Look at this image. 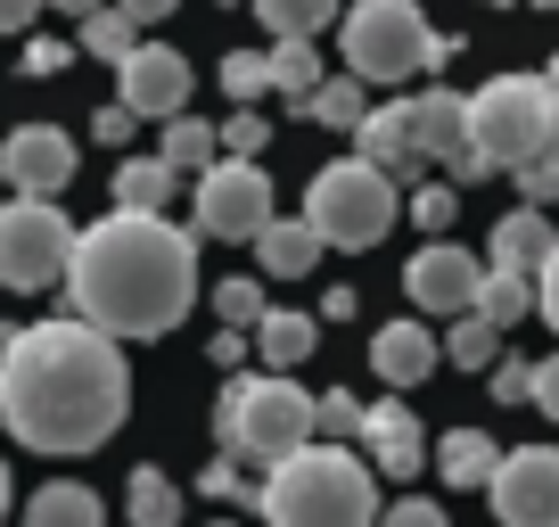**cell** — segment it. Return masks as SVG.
Segmentation results:
<instances>
[{"label": "cell", "mask_w": 559, "mask_h": 527, "mask_svg": "<svg viewBox=\"0 0 559 527\" xmlns=\"http://www.w3.org/2000/svg\"><path fill=\"white\" fill-rule=\"evenodd\" d=\"M132 412V363L107 330L58 314L0 338V429L25 454H91Z\"/></svg>", "instance_id": "6da1fadb"}, {"label": "cell", "mask_w": 559, "mask_h": 527, "mask_svg": "<svg viewBox=\"0 0 559 527\" xmlns=\"http://www.w3.org/2000/svg\"><path fill=\"white\" fill-rule=\"evenodd\" d=\"M74 321L123 338H165L190 321L198 305V231L165 223V214H99L91 231H74L67 264Z\"/></svg>", "instance_id": "7a4b0ae2"}, {"label": "cell", "mask_w": 559, "mask_h": 527, "mask_svg": "<svg viewBox=\"0 0 559 527\" xmlns=\"http://www.w3.org/2000/svg\"><path fill=\"white\" fill-rule=\"evenodd\" d=\"M263 527H379V470L354 445H297L255 487Z\"/></svg>", "instance_id": "3957f363"}, {"label": "cell", "mask_w": 559, "mask_h": 527, "mask_svg": "<svg viewBox=\"0 0 559 527\" xmlns=\"http://www.w3.org/2000/svg\"><path fill=\"white\" fill-rule=\"evenodd\" d=\"M214 445L239 461H288L297 445H313V387H297L288 371H230L214 396Z\"/></svg>", "instance_id": "277c9868"}, {"label": "cell", "mask_w": 559, "mask_h": 527, "mask_svg": "<svg viewBox=\"0 0 559 527\" xmlns=\"http://www.w3.org/2000/svg\"><path fill=\"white\" fill-rule=\"evenodd\" d=\"M469 149L493 174H519V165L559 157V99L543 74H493L469 99Z\"/></svg>", "instance_id": "5b68a950"}, {"label": "cell", "mask_w": 559, "mask_h": 527, "mask_svg": "<svg viewBox=\"0 0 559 527\" xmlns=\"http://www.w3.org/2000/svg\"><path fill=\"white\" fill-rule=\"evenodd\" d=\"M461 42L419 17V0H354L346 9V74L354 83H412L437 74Z\"/></svg>", "instance_id": "8992f818"}, {"label": "cell", "mask_w": 559, "mask_h": 527, "mask_svg": "<svg viewBox=\"0 0 559 527\" xmlns=\"http://www.w3.org/2000/svg\"><path fill=\"white\" fill-rule=\"evenodd\" d=\"M403 214V190L379 174L370 157H330L313 181H305V223H313L321 247H379Z\"/></svg>", "instance_id": "52a82bcc"}, {"label": "cell", "mask_w": 559, "mask_h": 527, "mask_svg": "<svg viewBox=\"0 0 559 527\" xmlns=\"http://www.w3.org/2000/svg\"><path fill=\"white\" fill-rule=\"evenodd\" d=\"M67 264H74V223L58 198H0V289L9 297L67 289Z\"/></svg>", "instance_id": "ba28073f"}, {"label": "cell", "mask_w": 559, "mask_h": 527, "mask_svg": "<svg viewBox=\"0 0 559 527\" xmlns=\"http://www.w3.org/2000/svg\"><path fill=\"white\" fill-rule=\"evenodd\" d=\"M280 223V198H272V174L247 157H214L190 190V231L198 239H247L255 247L263 231Z\"/></svg>", "instance_id": "9c48e42d"}, {"label": "cell", "mask_w": 559, "mask_h": 527, "mask_svg": "<svg viewBox=\"0 0 559 527\" xmlns=\"http://www.w3.org/2000/svg\"><path fill=\"white\" fill-rule=\"evenodd\" d=\"M190 91H198V74H190V58H181L174 42H132V58L116 67V99L132 107L140 124L148 116L157 124L190 116Z\"/></svg>", "instance_id": "30bf717a"}, {"label": "cell", "mask_w": 559, "mask_h": 527, "mask_svg": "<svg viewBox=\"0 0 559 527\" xmlns=\"http://www.w3.org/2000/svg\"><path fill=\"white\" fill-rule=\"evenodd\" d=\"M477 289H486V264H477L469 247H453V239L412 247V264H403V297H412V314L461 321V314L477 305Z\"/></svg>", "instance_id": "8fae6325"}, {"label": "cell", "mask_w": 559, "mask_h": 527, "mask_svg": "<svg viewBox=\"0 0 559 527\" xmlns=\"http://www.w3.org/2000/svg\"><path fill=\"white\" fill-rule=\"evenodd\" d=\"M83 165L67 124H17V132H0V181L17 198H58Z\"/></svg>", "instance_id": "7c38bea8"}, {"label": "cell", "mask_w": 559, "mask_h": 527, "mask_svg": "<svg viewBox=\"0 0 559 527\" xmlns=\"http://www.w3.org/2000/svg\"><path fill=\"white\" fill-rule=\"evenodd\" d=\"M493 519L502 527H559V445H519L493 470Z\"/></svg>", "instance_id": "4fadbf2b"}, {"label": "cell", "mask_w": 559, "mask_h": 527, "mask_svg": "<svg viewBox=\"0 0 559 527\" xmlns=\"http://www.w3.org/2000/svg\"><path fill=\"white\" fill-rule=\"evenodd\" d=\"M354 454L370 461L379 478H412V470H428V429H419V412H412V396H379V405L362 412V445Z\"/></svg>", "instance_id": "5bb4252c"}, {"label": "cell", "mask_w": 559, "mask_h": 527, "mask_svg": "<svg viewBox=\"0 0 559 527\" xmlns=\"http://www.w3.org/2000/svg\"><path fill=\"white\" fill-rule=\"evenodd\" d=\"M437 363H444V338L428 330V321H412V314L370 338V371H379V387H395V396H412Z\"/></svg>", "instance_id": "9a60e30c"}, {"label": "cell", "mask_w": 559, "mask_h": 527, "mask_svg": "<svg viewBox=\"0 0 559 527\" xmlns=\"http://www.w3.org/2000/svg\"><path fill=\"white\" fill-rule=\"evenodd\" d=\"M403 107H412V149H419V157L453 165L461 149H469V99H461V91L428 83L419 99H403Z\"/></svg>", "instance_id": "2e32d148"}, {"label": "cell", "mask_w": 559, "mask_h": 527, "mask_svg": "<svg viewBox=\"0 0 559 527\" xmlns=\"http://www.w3.org/2000/svg\"><path fill=\"white\" fill-rule=\"evenodd\" d=\"M551 247H559L551 214L543 207H510L502 223H493V239H486V272H526V281H535Z\"/></svg>", "instance_id": "e0dca14e"}, {"label": "cell", "mask_w": 559, "mask_h": 527, "mask_svg": "<svg viewBox=\"0 0 559 527\" xmlns=\"http://www.w3.org/2000/svg\"><path fill=\"white\" fill-rule=\"evenodd\" d=\"M354 157H370V165H379V174L403 190V181H412L419 165H428V157L412 149V107H403V99H395V107H370V116H362V132H354Z\"/></svg>", "instance_id": "ac0fdd59"}, {"label": "cell", "mask_w": 559, "mask_h": 527, "mask_svg": "<svg viewBox=\"0 0 559 527\" xmlns=\"http://www.w3.org/2000/svg\"><path fill=\"white\" fill-rule=\"evenodd\" d=\"M17 527H107V503L83 487V478H41V487L25 494Z\"/></svg>", "instance_id": "d6986e66"}, {"label": "cell", "mask_w": 559, "mask_h": 527, "mask_svg": "<svg viewBox=\"0 0 559 527\" xmlns=\"http://www.w3.org/2000/svg\"><path fill=\"white\" fill-rule=\"evenodd\" d=\"M428 470H437L444 487H493V470H502V445H493L486 429H444L437 454H428Z\"/></svg>", "instance_id": "ffe728a7"}, {"label": "cell", "mask_w": 559, "mask_h": 527, "mask_svg": "<svg viewBox=\"0 0 559 527\" xmlns=\"http://www.w3.org/2000/svg\"><path fill=\"white\" fill-rule=\"evenodd\" d=\"M247 347H255V363H263V371H297L305 354L321 347V314H280V305H272V314L247 330Z\"/></svg>", "instance_id": "44dd1931"}, {"label": "cell", "mask_w": 559, "mask_h": 527, "mask_svg": "<svg viewBox=\"0 0 559 527\" xmlns=\"http://www.w3.org/2000/svg\"><path fill=\"white\" fill-rule=\"evenodd\" d=\"M263 58H272V91H280V99H288V116H305V99H313V91L330 83V67H321V50H313V42H272V50H263Z\"/></svg>", "instance_id": "7402d4cb"}, {"label": "cell", "mask_w": 559, "mask_h": 527, "mask_svg": "<svg viewBox=\"0 0 559 527\" xmlns=\"http://www.w3.org/2000/svg\"><path fill=\"white\" fill-rule=\"evenodd\" d=\"M255 264L272 272V281H305V272L321 264V239H313V223H305V214H297V223H272V231L255 239Z\"/></svg>", "instance_id": "603a6c76"}, {"label": "cell", "mask_w": 559, "mask_h": 527, "mask_svg": "<svg viewBox=\"0 0 559 527\" xmlns=\"http://www.w3.org/2000/svg\"><path fill=\"white\" fill-rule=\"evenodd\" d=\"M181 190V174L165 157H123L116 165V207L123 214H165V198Z\"/></svg>", "instance_id": "cb8c5ba5"}, {"label": "cell", "mask_w": 559, "mask_h": 527, "mask_svg": "<svg viewBox=\"0 0 559 527\" xmlns=\"http://www.w3.org/2000/svg\"><path fill=\"white\" fill-rule=\"evenodd\" d=\"M123 511H132V527H181V487L157 461H140L132 487H123Z\"/></svg>", "instance_id": "d4e9b609"}, {"label": "cell", "mask_w": 559, "mask_h": 527, "mask_svg": "<svg viewBox=\"0 0 559 527\" xmlns=\"http://www.w3.org/2000/svg\"><path fill=\"white\" fill-rule=\"evenodd\" d=\"M157 157L174 165V174H206V165L223 157V132H214L206 116H174V124H165V141H157Z\"/></svg>", "instance_id": "484cf974"}, {"label": "cell", "mask_w": 559, "mask_h": 527, "mask_svg": "<svg viewBox=\"0 0 559 527\" xmlns=\"http://www.w3.org/2000/svg\"><path fill=\"white\" fill-rule=\"evenodd\" d=\"M305 116H313V124H330V132H362V116H370V83H354V74L337 67L330 83H321L313 99H305Z\"/></svg>", "instance_id": "4316f807"}, {"label": "cell", "mask_w": 559, "mask_h": 527, "mask_svg": "<svg viewBox=\"0 0 559 527\" xmlns=\"http://www.w3.org/2000/svg\"><path fill=\"white\" fill-rule=\"evenodd\" d=\"M469 314H477V321H493V330H510V321L535 314V281H526V272H486V289H477Z\"/></svg>", "instance_id": "83f0119b"}, {"label": "cell", "mask_w": 559, "mask_h": 527, "mask_svg": "<svg viewBox=\"0 0 559 527\" xmlns=\"http://www.w3.org/2000/svg\"><path fill=\"white\" fill-rule=\"evenodd\" d=\"M247 9L272 25V42H313L337 17V0H247Z\"/></svg>", "instance_id": "f1b7e54d"}, {"label": "cell", "mask_w": 559, "mask_h": 527, "mask_svg": "<svg viewBox=\"0 0 559 527\" xmlns=\"http://www.w3.org/2000/svg\"><path fill=\"white\" fill-rule=\"evenodd\" d=\"M132 42H140V25L123 17L116 0H107V9H91V17H83L74 50H91V58H107V67H123V58H132Z\"/></svg>", "instance_id": "f546056e"}, {"label": "cell", "mask_w": 559, "mask_h": 527, "mask_svg": "<svg viewBox=\"0 0 559 527\" xmlns=\"http://www.w3.org/2000/svg\"><path fill=\"white\" fill-rule=\"evenodd\" d=\"M444 363H461V371H493V363H502V330H493V321H477V314H461L453 330H444Z\"/></svg>", "instance_id": "4dcf8cb0"}, {"label": "cell", "mask_w": 559, "mask_h": 527, "mask_svg": "<svg viewBox=\"0 0 559 527\" xmlns=\"http://www.w3.org/2000/svg\"><path fill=\"white\" fill-rule=\"evenodd\" d=\"M263 314H272V305H263V281H255V272L214 281V321H223V330H255Z\"/></svg>", "instance_id": "1f68e13d"}, {"label": "cell", "mask_w": 559, "mask_h": 527, "mask_svg": "<svg viewBox=\"0 0 559 527\" xmlns=\"http://www.w3.org/2000/svg\"><path fill=\"white\" fill-rule=\"evenodd\" d=\"M362 412L370 405H354L346 387H330V396H313V437L321 445H362Z\"/></svg>", "instance_id": "d6a6232c"}, {"label": "cell", "mask_w": 559, "mask_h": 527, "mask_svg": "<svg viewBox=\"0 0 559 527\" xmlns=\"http://www.w3.org/2000/svg\"><path fill=\"white\" fill-rule=\"evenodd\" d=\"M255 487H263V478L247 470L239 454H223V461H206V470H198V494H206V503H255Z\"/></svg>", "instance_id": "836d02e7"}, {"label": "cell", "mask_w": 559, "mask_h": 527, "mask_svg": "<svg viewBox=\"0 0 559 527\" xmlns=\"http://www.w3.org/2000/svg\"><path fill=\"white\" fill-rule=\"evenodd\" d=\"M453 214H461V190H453V181H412V223L428 231V239H444V231H453Z\"/></svg>", "instance_id": "e575fe53"}, {"label": "cell", "mask_w": 559, "mask_h": 527, "mask_svg": "<svg viewBox=\"0 0 559 527\" xmlns=\"http://www.w3.org/2000/svg\"><path fill=\"white\" fill-rule=\"evenodd\" d=\"M223 91H230L239 107H255L263 91H272V58H263V50H230V58H223Z\"/></svg>", "instance_id": "d590c367"}, {"label": "cell", "mask_w": 559, "mask_h": 527, "mask_svg": "<svg viewBox=\"0 0 559 527\" xmlns=\"http://www.w3.org/2000/svg\"><path fill=\"white\" fill-rule=\"evenodd\" d=\"M214 132H223V157H247V165H255L263 141H272V124H263L255 107H230V124H214Z\"/></svg>", "instance_id": "8d00e7d4"}, {"label": "cell", "mask_w": 559, "mask_h": 527, "mask_svg": "<svg viewBox=\"0 0 559 527\" xmlns=\"http://www.w3.org/2000/svg\"><path fill=\"white\" fill-rule=\"evenodd\" d=\"M67 67H74V42L25 34V67H17V74H34V83H50V74H67Z\"/></svg>", "instance_id": "74e56055"}, {"label": "cell", "mask_w": 559, "mask_h": 527, "mask_svg": "<svg viewBox=\"0 0 559 527\" xmlns=\"http://www.w3.org/2000/svg\"><path fill=\"white\" fill-rule=\"evenodd\" d=\"M91 141H99V149H132V141H140V116H132L123 99H107L99 116H91Z\"/></svg>", "instance_id": "f35d334b"}, {"label": "cell", "mask_w": 559, "mask_h": 527, "mask_svg": "<svg viewBox=\"0 0 559 527\" xmlns=\"http://www.w3.org/2000/svg\"><path fill=\"white\" fill-rule=\"evenodd\" d=\"M510 181H519V198H526V207H543V214L559 207V157H543V165H519Z\"/></svg>", "instance_id": "ab89813d"}, {"label": "cell", "mask_w": 559, "mask_h": 527, "mask_svg": "<svg viewBox=\"0 0 559 527\" xmlns=\"http://www.w3.org/2000/svg\"><path fill=\"white\" fill-rule=\"evenodd\" d=\"M526 396H535V363L502 354V363H493V405H526Z\"/></svg>", "instance_id": "60d3db41"}, {"label": "cell", "mask_w": 559, "mask_h": 527, "mask_svg": "<svg viewBox=\"0 0 559 527\" xmlns=\"http://www.w3.org/2000/svg\"><path fill=\"white\" fill-rule=\"evenodd\" d=\"M379 527H444V511L428 503V494H403V503L379 511Z\"/></svg>", "instance_id": "b9f144b4"}, {"label": "cell", "mask_w": 559, "mask_h": 527, "mask_svg": "<svg viewBox=\"0 0 559 527\" xmlns=\"http://www.w3.org/2000/svg\"><path fill=\"white\" fill-rule=\"evenodd\" d=\"M526 405H543V421H559V354L535 363V396H526Z\"/></svg>", "instance_id": "7bdbcfd3"}, {"label": "cell", "mask_w": 559, "mask_h": 527, "mask_svg": "<svg viewBox=\"0 0 559 527\" xmlns=\"http://www.w3.org/2000/svg\"><path fill=\"white\" fill-rule=\"evenodd\" d=\"M535 305H543V321L559 330V247L543 256V272H535Z\"/></svg>", "instance_id": "ee69618b"}, {"label": "cell", "mask_w": 559, "mask_h": 527, "mask_svg": "<svg viewBox=\"0 0 559 527\" xmlns=\"http://www.w3.org/2000/svg\"><path fill=\"white\" fill-rule=\"evenodd\" d=\"M34 17H41V0H0V34H34Z\"/></svg>", "instance_id": "f6af8a7d"}, {"label": "cell", "mask_w": 559, "mask_h": 527, "mask_svg": "<svg viewBox=\"0 0 559 527\" xmlns=\"http://www.w3.org/2000/svg\"><path fill=\"white\" fill-rule=\"evenodd\" d=\"M247 354H255V347H247V330H214V371H239Z\"/></svg>", "instance_id": "bcb514c9"}, {"label": "cell", "mask_w": 559, "mask_h": 527, "mask_svg": "<svg viewBox=\"0 0 559 527\" xmlns=\"http://www.w3.org/2000/svg\"><path fill=\"white\" fill-rule=\"evenodd\" d=\"M116 9H123V17H132V25H165V17H174V9H181V0H116Z\"/></svg>", "instance_id": "7dc6e473"}, {"label": "cell", "mask_w": 559, "mask_h": 527, "mask_svg": "<svg viewBox=\"0 0 559 527\" xmlns=\"http://www.w3.org/2000/svg\"><path fill=\"white\" fill-rule=\"evenodd\" d=\"M321 314H330V321H354V314H362V297H354V281H337L330 297H321Z\"/></svg>", "instance_id": "c3c4849f"}, {"label": "cell", "mask_w": 559, "mask_h": 527, "mask_svg": "<svg viewBox=\"0 0 559 527\" xmlns=\"http://www.w3.org/2000/svg\"><path fill=\"white\" fill-rule=\"evenodd\" d=\"M41 9H67V17H91V9H107V0H41Z\"/></svg>", "instance_id": "681fc988"}, {"label": "cell", "mask_w": 559, "mask_h": 527, "mask_svg": "<svg viewBox=\"0 0 559 527\" xmlns=\"http://www.w3.org/2000/svg\"><path fill=\"white\" fill-rule=\"evenodd\" d=\"M0 519H9V461H0Z\"/></svg>", "instance_id": "f907efd6"}, {"label": "cell", "mask_w": 559, "mask_h": 527, "mask_svg": "<svg viewBox=\"0 0 559 527\" xmlns=\"http://www.w3.org/2000/svg\"><path fill=\"white\" fill-rule=\"evenodd\" d=\"M543 83H551V99H559V58H551V67H543Z\"/></svg>", "instance_id": "816d5d0a"}, {"label": "cell", "mask_w": 559, "mask_h": 527, "mask_svg": "<svg viewBox=\"0 0 559 527\" xmlns=\"http://www.w3.org/2000/svg\"><path fill=\"white\" fill-rule=\"evenodd\" d=\"M214 527H247V519H214Z\"/></svg>", "instance_id": "f5cc1de1"}, {"label": "cell", "mask_w": 559, "mask_h": 527, "mask_svg": "<svg viewBox=\"0 0 559 527\" xmlns=\"http://www.w3.org/2000/svg\"><path fill=\"white\" fill-rule=\"evenodd\" d=\"M535 9H559V0H535Z\"/></svg>", "instance_id": "db71d44e"}, {"label": "cell", "mask_w": 559, "mask_h": 527, "mask_svg": "<svg viewBox=\"0 0 559 527\" xmlns=\"http://www.w3.org/2000/svg\"><path fill=\"white\" fill-rule=\"evenodd\" d=\"M493 9H510V0H493Z\"/></svg>", "instance_id": "11a10c76"}]
</instances>
